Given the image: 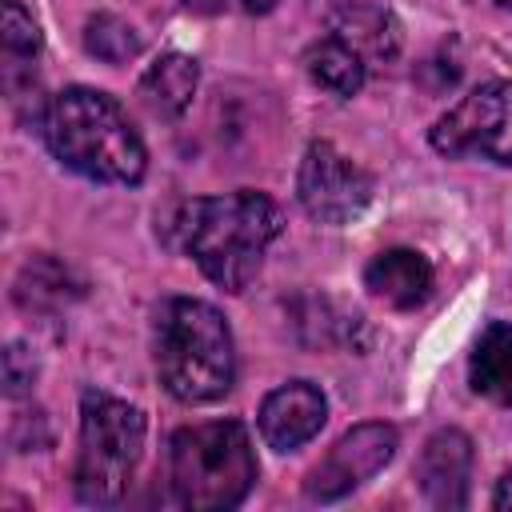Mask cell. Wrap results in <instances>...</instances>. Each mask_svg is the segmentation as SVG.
I'll return each mask as SVG.
<instances>
[{"instance_id":"8992f818","label":"cell","mask_w":512,"mask_h":512,"mask_svg":"<svg viewBox=\"0 0 512 512\" xmlns=\"http://www.w3.org/2000/svg\"><path fill=\"white\" fill-rule=\"evenodd\" d=\"M432 148L440 156H480L492 164H512V80L476 84L432 124Z\"/></svg>"},{"instance_id":"44dd1931","label":"cell","mask_w":512,"mask_h":512,"mask_svg":"<svg viewBox=\"0 0 512 512\" xmlns=\"http://www.w3.org/2000/svg\"><path fill=\"white\" fill-rule=\"evenodd\" d=\"M248 12H272L276 8V0H240Z\"/></svg>"},{"instance_id":"7c38bea8","label":"cell","mask_w":512,"mask_h":512,"mask_svg":"<svg viewBox=\"0 0 512 512\" xmlns=\"http://www.w3.org/2000/svg\"><path fill=\"white\" fill-rule=\"evenodd\" d=\"M468 380L480 396L512 404V320H492L468 360Z\"/></svg>"},{"instance_id":"9a60e30c","label":"cell","mask_w":512,"mask_h":512,"mask_svg":"<svg viewBox=\"0 0 512 512\" xmlns=\"http://www.w3.org/2000/svg\"><path fill=\"white\" fill-rule=\"evenodd\" d=\"M332 32L344 44H352L364 60H392L396 48H400L396 20L384 8H376V4H348V8H340L336 20H332Z\"/></svg>"},{"instance_id":"3957f363","label":"cell","mask_w":512,"mask_h":512,"mask_svg":"<svg viewBox=\"0 0 512 512\" xmlns=\"http://www.w3.org/2000/svg\"><path fill=\"white\" fill-rule=\"evenodd\" d=\"M156 372L184 404H212L236 380L228 320L192 296H172L156 312Z\"/></svg>"},{"instance_id":"5bb4252c","label":"cell","mask_w":512,"mask_h":512,"mask_svg":"<svg viewBox=\"0 0 512 512\" xmlns=\"http://www.w3.org/2000/svg\"><path fill=\"white\" fill-rule=\"evenodd\" d=\"M304 68H308L312 84H320L332 96H356L364 88V76H368V60L352 44H344L336 32L320 36L316 44H308Z\"/></svg>"},{"instance_id":"2e32d148","label":"cell","mask_w":512,"mask_h":512,"mask_svg":"<svg viewBox=\"0 0 512 512\" xmlns=\"http://www.w3.org/2000/svg\"><path fill=\"white\" fill-rule=\"evenodd\" d=\"M68 296H76V288H68V268H60L56 260L40 256L28 260L20 280H16V304L24 312H48V308H64Z\"/></svg>"},{"instance_id":"ba28073f","label":"cell","mask_w":512,"mask_h":512,"mask_svg":"<svg viewBox=\"0 0 512 512\" xmlns=\"http://www.w3.org/2000/svg\"><path fill=\"white\" fill-rule=\"evenodd\" d=\"M396 440H400L396 428L384 420H368V424L348 428L328 448V456L308 472V480H304L308 500L332 504V500L348 496L352 488H360L364 480H372L396 456Z\"/></svg>"},{"instance_id":"ffe728a7","label":"cell","mask_w":512,"mask_h":512,"mask_svg":"<svg viewBox=\"0 0 512 512\" xmlns=\"http://www.w3.org/2000/svg\"><path fill=\"white\" fill-rule=\"evenodd\" d=\"M492 508L512 512V472H504V476H500V484H496V492H492Z\"/></svg>"},{"instance_id":"e0dca14e","label":"cell","mask_w":512,"mask_h":512,"mask_svg":"<svg viewBox=\"0 0 512 512\" xmlns=\"http://www.w3.org/2000/svg\"><path fill=\"white\" fill-rule=\"evenodd\" d=\"M0 40H4V80L16 84V76L32 72V60L40 56V28L20 0H4Z\"/></svg>"},{"instance_id":"277c9868","label":"cell","mask_w":512,"mask_h":512,"mask_svg":"<svg viewBox=\"0 0 512 512\" xmlns=\"http://www.w3.org/2000/svg\"><path fill=\"white\" fill-rule=\"evenodd\" d=\"M256 484V452L240 420L192 424L172 436V492L192 512L236 508Z\"/></svg>"},{"instance_id":"7a4b0ae2","label":"cell","mask_w":512,"mask_h":512,"mask_svg":"<svg viewBox=\"0 0 512 512\" xmlns=\"http://www.w3.org/2000/svg\"><path fill=\"white\" fill-rule=\"evenodd\" d=\"M48 152L96 184H140L148 152L128 112L100 88H64L40 112Z\"/></svg>"},{"instance_id":"8fae6325","label":"cell","mask_w":512,"mask_h":512,"mask_svg":"<svg viewBox=\"0 0 512 512\" xmlns=\"http://www.w3.org/2000/svg\"><path fill=\"white\" fill-rule=\"evenodd\" d=\"M364 288L396 312L420 308L432 296V264L416 248H384L368 260Z\"/></svg>"},{"instance_id":"ac0fdd59","label":"cell","mask_w":512,"mask_h":512,"mask_svg":"<svg viewBox=\"0 0 512 512\" xmlns=\"http://www.w3.org/2000/svg\"><path fill=\"white\" fill-rule=\"evenodd\" d=\"M84 48L92 56H100L104 64H124L128 56L140 52V36L132 32V24H124L120 16H92L84 28Z\"/></svg>"},{"instance_id":"9c48e42d","label":"cell","mask_w":512,"mask_h":512,"mask_svg":"<svg viewBox=\"0 0 512 512\" xmlns=\"http://www.w3.org/2000/svg\"><path fill=\"white\" fill-rule=\"evenodd\" d=\"M324 416H328L324 392L312 380H288L264 396L256 420H260V436L268 448L296 452L324 428Z\"/></svg>"},{"instance_id":"5b68a950","label":"cell","mask_w":512,"mask_h":512,"mask_svg":"<svg viewBox=\"0 0 512 512\" xmlns=\"http://www.w3.org/2000/svg\"><path fill=\"white\" fill-rule=\"evenodd\" d=\"M144 416L128 400L88 388L80 396V452H76V496L84 504H116L144 452Z\"/></svg>"},{"instance_id":"52a82bcc","label":"cell","mask_w":512,"mask_h":512,"mask_svg":"<svg viewBox=\"0 0 512 512\" xmlns=\"http://www.w3.org/2000/svg\"><path fill=\"white\" fill-rule=\"evenodd\" d=\"M372 192H376L372 176L352 156H344L328 140L308 144V152L300 160V176H296V196L312 220L348 224L368 208Z\"/></svg>"},{"instance_id":"7402d4cb","label":"cell","mask_w":512,"mask_h":512,"mask_svg":"<svg viewBox=\"0 0 512 512\" xmlns=\"http://www.w3.org/2000/svg\"><path fill=\"white\" fill-rule=\"evenodd\" d=\"M500 4H504V8H512V0H500Z\"/></svg>"},{"instance_id":"6da1fadb","label":"cell","mask_w":512,"mask_h":512,"mask_svg":"<svg viewBox=\"0 0 512 512\" xmlns=\"http://www.w3.org/2000/svg\"><path fill=\"white\" fill-rule=\"evenodd\" d=\"M280 232H284V216L276 200L252 188L224 196H196L172 212L176 244L224 292H244L256 280L264 252Z\"/></svg>"},{"instance_id":"4fadbf2b","label":"cell","mask_w":512,"mask_h":512,"mask_svg":"<svg viewBox=\"0 0 512 512\" xmlns=\"http://www.w3.org/2000/svg\"><path fill=\"white\" fill-rule=\"evenodd\" d=\"M200 84V64L184 52H164L148 72L140 76V96L156 116H180Z\"/></svg>"},{"instance_id":"30bf717a","label":"cell","mask_w":512,"mask_h":512,"mask_svg":"<svg viewBox=\"0 0 512 512\" xmlns=\"http://www.w3.org/2000/svg\"><path fill=\"white\" fill-rule=\"evenodd\" d=\"M472 476V440L460 428H440L424 440L416 460V484L432 508H464Z\"/></svg>"},{"instance_id":"d6986e66","label":"cell","mask_w":512,"mask_h":512,"mask_svg":"<svg viewBox=\"0 0 512 512\" xmlns=\"http://www.w3.org/2000/svg\"><path fill=\"white\" fill-rule=\"evenodd\" d=\"M32 380H36V356L24 344H8V352H4V388L16 396V392H28Z\"/></svg>"}]
</instances>
